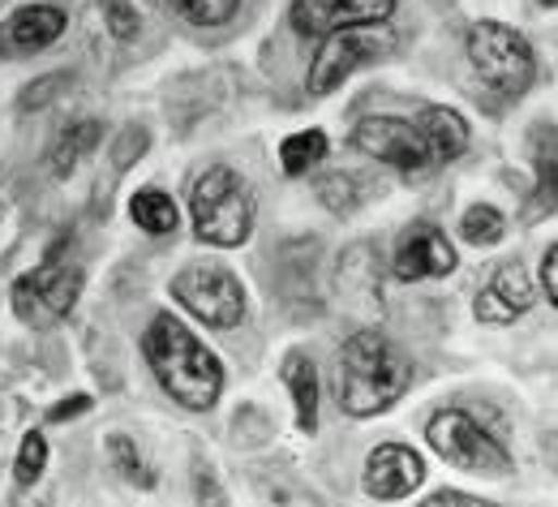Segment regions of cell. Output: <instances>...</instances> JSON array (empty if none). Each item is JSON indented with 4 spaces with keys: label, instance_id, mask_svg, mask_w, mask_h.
<instances>
[{
    "label": "cell",
    "instance_id": "6da1fadb",
    "mask_svg": "<svg viewBox=\"0 0 558 507\" xmlns=\"http://www.w3.org/2000/svg\"><path fill=\"white\" fill-rule=\"evenodd\" d=\"M142 353H146V362L155 370L159 387H163L177 405L203 413V409H210V405L219 400V391H223L219 358L210 353L207 345H203L181 318L159 314V318L146 327V336H142Z\"/></svg>",
    "mask_w": 558,
    "mask_h": 507
},
{
    "label": "cell",
    "instance_id": "7a4b0ae2",
    "mask_svg": "<svg viewBox=\"0 0 558 507\" xmlns=\"http://www.w3.org/2000/svg\"><path fill=\"white\" fill-rule=\"evenodd\" d=\"M413 383V362L383 336L356 331L340 349V405L352 418H374L391 409Z\"/></svg>",
    "mask_w": 558,
    "mask_h": 507
},
{
    "label": "cell",
    "instance_id": "3957f363",
    "mask_svg": "<svg viewBox=\"0 0 558 507\" xmlns=\"http://www.w3.org/2000/svg\"><path fill=\"white\" fill-rule=\"evenodd\" d=\"M190 212H194V228L207 245H219V250L245 245L254 232V190L241 172L219 164L198 177Z\"/></svg>",
    "mask_w": 558,
    "mask_h": 507
},
{
    "label": "cell",
    "instance_id": "277c9868",
    "mask_svg": "<svg viewBox=\"0 0 558 507\" xmlns=\"http://www.w3.org/2000/svg\"><path fill=\"white\" fill-rule=\"evenodd\" d=\"M82 263L70 254V241H61L35 271H26L13 285V314L26 327H57L82 297Z\"/></svg>",
    "mask_w": 558,
    "mask_h": 507
},
{
    "label": "cell",
    "instance_id": "5b68a950",
    "mask_svg": "<svg viewBox=\"0 0 558 507\" xmlns=\"http://www.w3.org/2000/svg\"><path fill=\"white\" fill-rule=\"evenodd\" d=\"M469 61L489 90L507 99H520L537 77V57L529 39L502 22H477L469 31Z\"/></svg>",
    "mask_w": 558,
    "mask_h": 507
},
{
    "label": "cell",
    "instance_id": "8992f818",
    "mask_svg": "<svg viewBox=\"0 0 558 507\" xmlns=\"http://www.w3.org/2000/svg\"><path fill=\"white\" fill-rule=\"evenodd\" d=\"M429 447L456 464V469H469V473H489V478H502L511 469V456L498 438L489 435L486 426H477L464 409H442L429 418Z\"/></svg>",
    "mask_w": 558,
    "mask_h": 507
},
{
    "label": "cell",
    "instance_id": "52a82bcc",
    "mask_svg": "<svg viewBox=\"0 0 558 507\" xmlns=\"http://www.w3.org/2000/svg\"><path fill=\"white\" fill-rule=\"evenodd\" d=\"M172 297L207 327H236L245 318V289L219 263H194L172 280Z\"/></svg>",
    "mask_w": 558,
    "mask_h": 507
},
{
    "label": "cell",
    "instance_id": "ba28073f",
    "mask_svg": "<svg viewBox=\"0 0 558 507\" xmlns=\"http://www.w3.org/2000/svg\"><path fill=\"white\" fill-rule=\"evenodd\" d=\"M383 52H391V35L378 31V26H344V31H331L327 44L318 48L314 65H310V95H331V90L344 86L361 65L378 61Z\"/></svg>",
    "mask_w": 558,
    "mask_h": 507
},
{
    "label": "cell",
    "instance_id": "9c48e42d",
    "mask_svg": "<svg viewBox=\"0 0 558 507\" xmlns=\"http://www.w3.org/2000/svg\"><path fill=\"white\" fill-rule=\"evenodd\" d=\"M352 143L361 146L365 155L391 164L396 172L404 177H429L438 164L425 146V134H421L417 121H400V117H365L352 134Z\"/></svg>",
    "mask_w": 558,
    "mask_h": 507
},
{
    "label": "cell",
    "instance_id": "30bf717a",
    "mask_svg": "<svg viewBox=\"0 0 558 507\" xmlns=\"http://www.w3.org/2000/svg\"><path fill=\"white\" fill-rule=\"evenodd\" d=\"M396 0H292V26L305 35H331L344 26L387 22Z\"/></svg>",
    "mask_w": 558,
    "mask_h": 507
},
{
    "label": "cell",
    "instance_id": "8fae6325",
    "mask_svg": "<svg viewBox=\"0 0 558 507\" xmlns=\"http://www.w3.org/2000/svg\"><path fill=\"white\" fill-rule=\"evenodd\" d=\"M425 478V464L413 447L404 443H383L365 460V495L374 499H409Z\"/></svg>",
    "mask_w": 558,
    "mask_h": 507
},
{
    "label": "cell",
    "instance_id": "7c38bea8",
    "mask_svg": "<svg viewBox=\"0 0 558 507\" xmlns=\"http://www.w3.org/2000/svg\"><path fill=\"white\" fill-rule=\"evenodd\" d=\"M456 271V250L434 224H413L404 228L396 245V276L400 280H438Z\"/></svg>",
    "mask_w": 558,
    "mask_h": 507
},
{
    "label": "cell",
    "instance_id": "4fadbf2b",
    "mask_svg": "<svg viewBox=\"0 0 558 507\" xmlns=\"http://www.w3.org/2000/svg\"><path fill=\"white\" fill-rule=\"evenodd\" d=\"M65 31V13L57 4H26L0 26V57H31L57 44Z\"/></svg>",
    "mask_w": 558,
    "mask_h": 507
},
{
    "label": "cell",
    "instance_id": "5bb4252c",
    "mask_svg": "<svg viewBox=\"0 0 558 507\" xmlns=\"http://www.w3.org/2000/svg\"><path fill=\"white\" fill-rule=\"evenodd\" d=\"M533 305V280L520 263H502L489 285L477 292V318L482 323H515Z\"/></svg>",
    "mask_w": 558,
    "mask_h": 507
},
{
    "label": "cell",
    "instance_id": "9a60e30c",
    "mask_svg": "<svg viewBox=\"0 0 558 507\" xmlns=\"http://www.w3.org/2000/svg\"><path fill=\"white\" fill-rule=\"evenodd\" d=\"M529 155H533V203H529V219L555 216L558 212V130L555 125H537L529 138Z\"/></svg>",
    "mask_w": 558,
    "mask_h": 507
},
{
    "label": "cell",
    "instance_id": "2e32d148",
    "mask_svg": "<svg viewBox=\"0 0 558 507\" xmlns=\"http://www.w3.org/2000/svg\"><path fill=\"white\" fill-rule=\"evenodd\" d=\"M421 134H425V146L434 155V164H451L469 150V121L456 112V108H425L417 117Z\"/></svg>",
    "mask_w": 558,
    "mask_h": 507
},
{
    "label": "cell",
    "instance_id": "e0dca14e",
    "mask_svg": "<svg viewBox=\"0 0 558 507\" xmlns=\"http://www.w3.org/2000/svg\"><path fill=\"white\" fill-rule=\"evenodd\" d=\"M283 383L296 400V426L301 431H314L318 426V374H314V362L305 353H288L283 358Z\"/></svg>",
    "mask_w": 558,
    "mask_h": 507
},
{
    "label": "cell",
    "instance_id": "ac0fdd59",
    "mask_svg": "<svg viewBox=\"0 0 558 507\" xmlns=\"http://www.w3.org/2000/svg\"><path fill=\"white\" fill-rule=\"evenodd\" d=\"M130 216L138 219V228L150 232V237L177 232V203H172L163 190H138L134 203H130Z\"/></svg>",
    "mask_w": 558,
    "mask_h": 507
},
{
    "label": "cell",
    "instance_id": "d6986e66",
    "mask_svg": "<svg viewBox=\"0 0 558 507\" xmlns=\"http://www.w3.org/2000/svg\"><path fill=\"white\" fill-rule=\"evenodd\" d=\"M323 159H327V134L323 130H301V134L283 138V146H279V164H283L288 177H301Z\"/></svg>",
    "mask_w": 558,
    "mask_h": 507
},
{
    "label": "cell",
    "instance_id": "ffe728a7",
    "mask_svg": "<svg viewBox=\"0 0 558 507\" xmlns=\"http://www.w3.org/2000/svg\"><path fill=\"white\" fill-rule=\"evenodd\" d=\"M95 143H99V125H95V121H77L70 134H61V143L52 146V172H57V177L73 172L77 159H82L86 150H95Z\"/></svg>",
    "mask_w": 558,
    "mask_h": 507
},
{
    "label": "cell",
    "instance_id": "44dd1931",
    "mask_svg": "<svg viewBox=\"0 0 558 507\" xmlns=\"http://www.w3.org/2000/svg\"><path fill=\"white\" fill-rule=\"evenodd\" d=\"M168 9L190 26H223L228 17H236L241 0H168Z\"/></svg>",
    "mask_w": 558,
    "mask_h": 507
},
{
    "label": "cell",
    "instance_id": "7402d4cb",
    "mask_svg": "<svg viewBox=\"0 0 558 507\" xmlns=\"http://www.w3.org/2000/svg\"><path fill=\"white\" fill-rule=\"evenodd\" d=\"M460 232H464V241H473V245H494V241H502L507 224H502V216H498L489 203H477V207L464 212Z\"/></svg>",
    "mask_w": 558,
    "mask_h": 507
},
{
    "label": "cell",
    "instance_id": "603a6c76",
    "mask_svg": "<svg viewBox=\"0 0 558 507\" xmlns=\"http://www.w3.org/2000/svg\"><path fill=\"white\" fill-rule=\"evenodd\" d=\"M44 464H48V438L31 431V435L22 438V451H17V469H13L17 486H35V482H39V473H44Z\"/></svg>",
    "mask_w": 558,
    "mask_h": 507
},
{
    "label": "cell",
    "instance_id": "cb8c5ba5",
    "mask_svg": "<svg viewBox=\"0 0 558 507\" xmlns=\"http://www.w3.org/2000/svg\"><path fill=\"white\" fill-rule=\"evenodd\" d=\"M108 451H112V464H117V469H121V473H125L130 482H142V486H150V482H155V478L146 473L142 456L134 451V443H130L125 435H112V443H108Z\"/></svg>",
    "mask_w": 558,
    "mask_h": 507
},
{
    "label": "cell",
    "instance_id": "d4e9b609",
    "mask_svg": "<svg viewBox=\"0 0 558 507\" xmlns=\"http://www.w3.org/2000/svg\"><path fill=\"white\" fill-rule=\"evenodd\" d=\"M108 17H112V35L117 39H134V31H138V17L121 4V0H108Z\"/></svg>",
    "mask_w": 558,
    "mask_h": 507
},
{
    "label": "cell",
    "instance_id": "484cf974",
    "mask_svg": "<svg viewBox=\"0 0 558 507\" xmlns=\"http://www.w3.org/2000/svg\"><path fill=\"white\" fill-rule=\"evenodd\" d=\"M542 285H546V292H550V301L558 305V245L546 254V267H542Z\"/></svg>",
    "mask_w": 558,
    "mask_h": 507
},
{
    "label": "cell",
    "instance_id": "4316f807",
    "mask_svg": "<svg viewBox=\"0 0 558 507\" xmlns=\"http://www.w3.org/2000/svg\"><path fill=\"white\" fill-rule=\"evenodd\" d=\"M86 409H90V400H86V396H73V400H65V409H57V413H52V422H65V418L86 413Z\"/></svg>",
    "mask_w": 558,
    "mask_h": 507
},
{
    "label": "cell",
    "instance_id": "83f0119b",
    "mask_svg": "<svg viewBox=\"0 0 558 507\" xmlns=\"http://www.w3.org/2000/svg\"><path fill=\"white\" fill-rule=\"evenodd\" d=\"M429 504L442 507V504H477V499H473V495H460V491H442V495H434Z\"/></svg>",
    "mask_w": 558,
    "mask_h": 507
},
{
    "label": "cell",
    "instance_id": "f1b7e54d",
    "mask_svg": "<svg viewBox=\"0 0 558 507\" xmlns=\"http://www.w3.org/2000/svg\"><path fill=\"white\" fill-rule=\"evenodd\" d=\"M542 4H546V9H555V4H558V0H542Z\"/></svg>",
    "mask_w": 558,
    "mask_h": 507
}]
</instances>
